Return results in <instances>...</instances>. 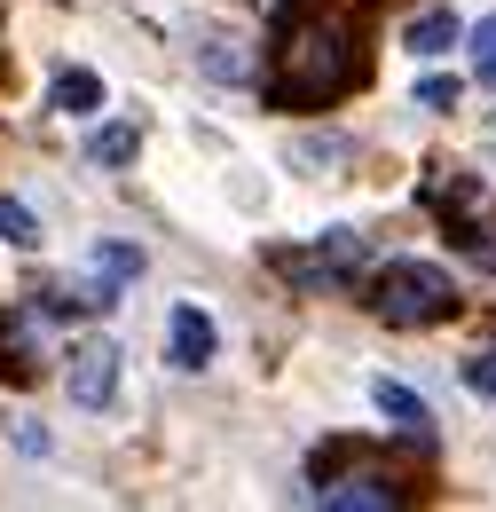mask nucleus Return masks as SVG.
<instances>
[{"mask_svg": "<svg viewBox=\"0 0 496 512\" xmlns=\"http://www.w3.org/2000/svg\"><path fill=\"white\" fill-rule=\"evenodd\" d=\"M363 16L323 8V0H284V32H276V71H268V103L276 111H323L339 95L363 87Z\"/></svg>", "mask_w": 496, "mask_h": 512, "instance_id": "obj_1", "label": "nucleus"}, {"mask_svg": "<svg viewBox=\"0 0 496 512\" xmlns=\"http://www.w3.org/2000/svg\"><path fill=\"white\" fill-rule=\"evenodd\" d=\"M371 308H378V323H394V331L449 323V316H457V276H449V268H434V260H386Z\"/></svg>", "mask_w": 496, "mask_h": 512, "instance_id": "obj_2", "label": "nucleus"}, {"mask_svg": "<svg viewBox=\"0 0 496 512\" xmlns=\"http://www.w3.org/2000/svg\"><path fill=\"white\" fill-rule=\"evenodd\" d=\"M111 394H119V347H111V339H103V347H79V355H71V402H79V410H103Z\"/></svg>", "mask_w": 496, "mask_h": 512, "instance_id": "obj_3", "label": "nucleus"}, {"mask_svg": "<svg viewBox=\"0 0 496 512\" xmlns=\"http://www.w3.org/2000/svg\"><path fill=\"white\" fill-rule=\"evenodd\" d=\"M308 505H410V489L394 481V473H347V481H315L308 489Z\"/></svg>", "mask_w": 496, "mask_h": 512, "instance_id": "obj_4", "label": "nucleus"}, {"mask_svg": "<svg viewBox=\"0 0 496 512\" xmlns=\"http://www.w3.org/2000/svg\"><path fill=\"white\" fill-rule=\"evenodd\" d=\"M166 363H174V371H205V363H213V316H205V308H174V347H166Z\"/></svg>", "mask_w": 496, "mask_h": 512, "instance_id": "obj_5", "label": "nucleus"}, {"mask_svg": "<svg viewBox=\"0 0 496 512\" xmlns=\"http://www.w3.org/2000/svg\"><path fill=\"white\" fill-rule=\"evenodd\" d=\"M371 402H378V410H386V418H394V426H402L418 449H434V410H426V402H418L402 379H378V386H371Z\"/></svg>", "mask_w": 496, "mask_h": 512, "instance_id": "obj_6", "label": "nucleus"}, {"mask_svg": "<svg viewBox=\"0 0 496 512\" xmlns=\"http://www.w3.org/2000/svg\"><path fill=\"white\" fill-rule=\"evenodd\" d=\"M48 103H56V111H71V119H95V111H103V79H95V71H56Z\"/></svg>", "mask_w": 496, "mask_h": 512, "instance_id": "obj_7", "label": "nucleus"}, {"mask_svg": "<svg viewBox=\"0 0 496 512\" xmlns=\"http://www.w3.org/2000/svg\"><path fill=\"white\" fill-rule=\"evenodd\" d=\"M457 40V16L449 8H426V16H410V56H441Z\"/></svg>", "mask_w": 496, "mask_h": 512, "instance_id": "obj_8", "label": "nucleus"}, {"mask_svg": "<svg viewBox=\"0 0 496 512\" xmlns=\"http://www.w3.org/2000/svg\"><path fill=\"white\" fill-rule=\"evenodd\" d=\"M87 158H95V166H126V158H134V127H95L87 134Z\"/></svg>", "mask_w": 496, "mask_h": 512, "instance_id": "obj_9", "label": "nucleus"}, {"mask_svg": "<svg viewBox=\"0 0 496 512\" xmlns=\"http://www.w3.org/2000/svg\"><path fill=\"white\" fill-rule=\"evenodd\" d=\"M0 237H8V245H40V221H32V205L0 197Z\"/></svg>", "mask_w": 496, "mask_h": 512, "instance_id": "obj_10", "label": "nucleus"}, {"mask_svg": "<svg viewBox=\"0 0 496 512\" xmlns=\"http://www.w3.org/2000/svg\"><path fill=\"white\" fill-rule=\"evenodd\" d=\"M95 268H103L111 284H126V276L142 268V253H126V245H95Z\"/></svg>", "mask_w": 496, "mask_h": 512, "instance_id": "obj_11", "label": "nucleus"}, {"mask_svg": "<svg viewBox=\"0 0 496 512\" xmlns=\"http://www.w3.org/2000/svg\"><path fill=\"white\" fill-rule=\"evenodd\" d=\"M473 64H481V87H496V16H481L473 32Z\"/></svg>", "mask_w": 496, "mask_h": 512, "instance_id": "obj_12", "label": "nucleus"}, {"mask_svg": "<svg viewBox=\"0 0 496 512\" xmlns=\"http://www.w3.org/2000/svg\"><path fill=\"white\" fill-rule=\"evenodd\" d=\"M465 386H473L481 402H496V347H489V355H473V363H465Z\"/></svg>", "mask_w": 496, "mask_h": 512, "instance_id": "obj_13", "label": "nucleus"}, {"mask_svg": "<svg viewBox=\"0 0 496 512\" xmlns=\"http://www.w3.org/2000/svg\"><path fill=\"white\" fill-rule=\"evenodd\" d=\"M418 103H426V111H449V103H457V79H426Z\"/></svg>", "mask_w": 496, "mask_h": 512, "instance_id": "obj_14", "label": "nucleus"}]
</instances>
